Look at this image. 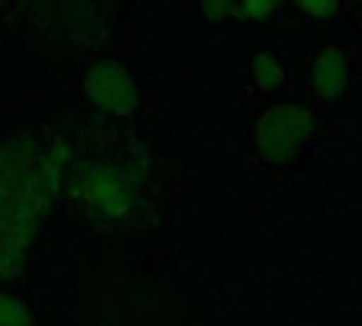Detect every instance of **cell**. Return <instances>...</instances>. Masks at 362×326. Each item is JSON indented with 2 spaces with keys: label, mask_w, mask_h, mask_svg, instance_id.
<instances>
[{
  "label": "cell",
  "mask_w": 362,
  "mask_h": 326,
  "mask_svg": "<svg viewBox=\"0 0 362 326\" xmlns=\"http://www.w3.org/2000/svg\"><path fill=\"white\" fill-rule=\"evenodd\" d=\"M57 159L36 142L13 138L2 151V272L19 269V261L51 204Z\"/></svg>",
  "instance_id": "obj_1"
},
{
  "label": "cell",
  "mask_w": 362,
  "mask_h": 326,
  "mask_svg": "<svg viewBox=\"0 0 362 326\" xmlns=\"http://www.w3.org/2000/svg\"><path fill=\"white\" fill-rule=\"evenodd\" d=\"M314 129V117L299 104H280L263 112L255 144L272 163H288L301 151Z\"/></svg>",
  "instance_id": "obj_2"
},
{
  "label": "cell",
  "mask_w": 362,
  "mask_h": 326,
  "mask_svg": "<svg viewBox=\"0 0 362 326\" xmlns=\"http://www.w3.org/2000/svg\"><path fill=\"white\" fill-rule=\"evenodd\" d=\"M85 91L91 102L115 115H129L138 106V91L129 72L117 62H100L85 76Z\"/></svg>",
  "instance_id": "obj_3"
},
{
  "label": "cell",
  "mask_w": 362,
  "mask_h": 326,
  "mask_svg": "<svg viewBox=\"0 0 362 326\" xmlns=\"http://www.w3.org/2000/svg\"><path fill=\"white\" fill-rule=\"evenodd\" d=\"M83 197L100 214L121 216L132 204V187L117 168L98 165L83 180Z\"/></svg>",
  "instance_id": "obj_4"
},
{
  "label": "cell",
  "mask_w": 362,
  "mask_h": 326,
  "mask_svg": "<svg viewBox=\"0 0 362 326\" xmlns=\"http://www.w3.org/2000/svg\"><path fill=\"white\" fill-rule=\"evenodd\" d=\"M348 85V66L339 49L329 47L314 66V87L322 98H339Z\"/></svg>",
  "instance_id": "obj_5"
},
{
  "label": "cell",
  "mask_w": 362,
  "mask_h": 326,
  "mask_svg": "<svg viewBox=\"0 0 362 326\" xmlns=\"http://www.w3.org/2000/svg\"><path fill=\"white\" fill-rule=\"evenodd\" d=\"M252 74L259 83L261 89L269 91V89H276L282 85L284 81V70L282 66L267 53H259L255 59H252Z\"/></svg>",
  "instance_id": "obj_6"
},
{
  "label": "cell",
  "mask_w": 362,
  "mask_h": 326,
  "mask_svg": "<svg viewBox=\"0 0 362 326\" xmlns=\"http://www.w3.org/2000/svg\"><path fill=\"white\" fill-rule=\"evenodd\" d=\"M0 322L2 326H30V314L23 308V303L4 295L2 310H0Z\"/></svg>",
  "instance_id": "obj_7"
},
{
  "label": "cell",
  "mask_w": 362,
  "mask_h": 326,
  "mask_svg": "<svg viewBox=\"0 0 362 326\" xmlns=\"http://www.w3.org/2000/svg\"><path fill=\"white\" fill-rule=\"evenodd\" d=\"M274 11V2H265V0H257V2H244L240 8H235V13L244 19H263Z\"/></svg>",
  "instance_id": "obj_8"
},
{
  "label": "cell",
  "mask_w": 362,
  "mask_h": 326,
  "mask_svg": "<svg viewBox=\"0 0 362 326\" xmlns=\"http://www.w3.org/2000/svg\"><path fill=\"white\" fill-rule=\"evenodd\" d=\"M301 11L316 15V17H329L337 11V2L333 0H308V2H297Z\"/></svg>",
  "instance_id": "obj_9"
},
{
  "label": "cell",
  "mask_w": 362,
  "mask_h": 326,
  "mask_svg": "<svg viewBox=\"0 0 362 326\" xmlns=\"http://www.w3.org/2000/svg\"><path fill=\"white\" fill-rule=\"evenodd\" d=\"M202 11L210 19H223V17H227L233 11V6H231V2H204Z\"/></svg>",
  "instance_id": "obj_10"
}]
</instances>
